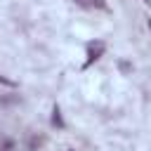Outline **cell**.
<instances>
[{
  "label": "cell",
  "instance_id": "cell-5",
  "mask_svg": "<svg viewBox=\"0 0 151 151\" xmlns=\"http://www.w3.org/2000/svg\"><path fill=\"white\" fill-rule=\"evenodd\" d=\"M149 26H151V19H149Z\"/></svg>",
  "mask_w": 151,
  "mask_h": 151
},
{
  "label": "cell",
  "instance_id": "cell-4",
  "mask_svg": "<svg viewBox=\"0 0 151 151\" xmlns=\"http://www.w3.org/2000/svg\"><path fill=\"white\" fill-rule=\"evenodd\" d=\"M0 83H2V85H9V87H14V83H12L9 78H5V76H0Z\"/></svg>",
  "mask_w": 151,
  "mask_h": 151
},
{
  "label": "cell",
  "instance_id": "cell-1",
  "mask_svg": "<svg viewBox=\"0 0 151 151\" xmlns=\"http://www.w3.org/2000/svg\"><path fill=\"white\" fill-rule=\"evenodd\" d=\"M104 50H106V45H104L101 40H94V42H90V45H87V61H85V66H90L92 61H97V59L104 54Z\"/></svg>",
  "mask_w": 151,
  "mask_h": 151
},
{
  "label": "cell",
  "instance_id": "cell-3",
  "mask_svg": "<svg viewBox=\"0 0 151 151\" xmlns=\"http://www.w3.org/2000/svg\"><path fill=\"white\" fill-rule=\"evenodd\" d=\"M52 125L64 127V120H61V111H59V106H54V109H52Z\"/></svg>",
  "mask_w": 151,
  "mask_h": 151
},
{
  "label": "cell",
  "instance_id": "cell-2",
  "mask_svg": "<svg viewBox=\"0 0 151 151\" xmlns=\"http://www.w3.org/2000/svg\"><path fill=\"white\" fill-rule=\"evenodd\" d=\"M73 2L80 7H87V9H104L106 7V0H73Z\"/></svg>",
  "mask_w": 151,
  "mask_h": 151
}]
</instances>
